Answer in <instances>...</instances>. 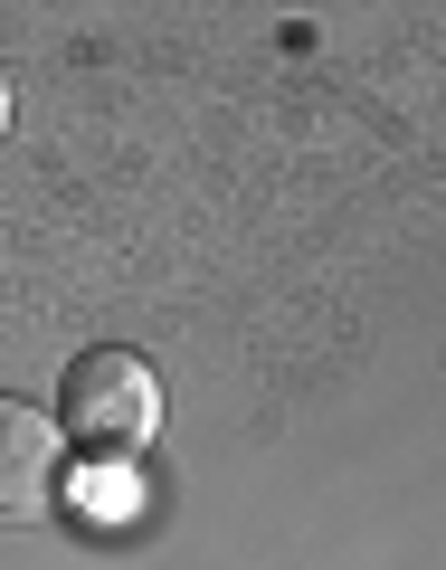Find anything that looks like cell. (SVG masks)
I'll return each mask as SVG.
<instances>
[{
  "instance_id": "6da1fadb",
  "label": "cell",
  "mask_w": 446,
  "mask_h": 570,
  "mask_svg": "<svg viewBox=\"0 0 446 570\" xmlns=\"http://www.w3.org/2000/svg\"><path fill=\"white\" fill-rule=\"evenodd\" d=\"M58 400H67V428H77L86 448H142V438L162 428V381H152V362H142V352H115V343L77 352Z\"/></svg>"
},
{
  "instance_id": "7a4b0ae2",
  "label": "cell",
  "mask_w": 446,
  "mask_h": 570,
  "mask_svg": "<svg viewBox=\"0 0 446 570\" xmlns=\"http://www.w3.org/2000/svg\"><path fill=\"white\" fill-rule=\"evenodd\" d=\"M48 504H58V419L0 390V513L39 523Z\"/></svg>"
},
{
  "instance_id": "3957f363",
  "label": "cell",
  "mask_w": 446,
  "mask_h": 570,
  "mask_svg": "<svg viewBox=\"0 0 446 570\" xmlns=\"http://www.w3.org/2000/svg\"><path fill=\"white\" fill-rule=\"evenodd\" d=\"M0 134H10V77H0Z\"/></svg>"
}]
</instances>
